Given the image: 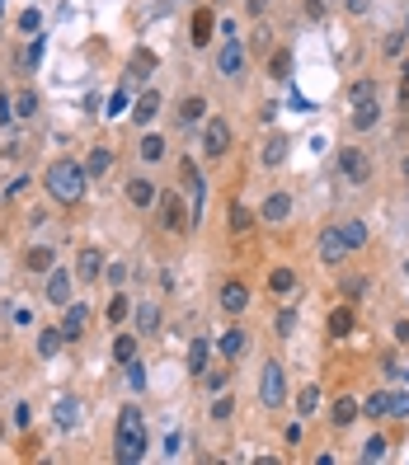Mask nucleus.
<instances>
[{
  "label": "nucleus",
  "instance_id": "1",
  "mask_svg": "<svg viewBox=\"0 0 409 465\" xmlns=\"http://www.w3.org/2000/svg\"><path fill=\"white\" fill-rule=\"evenodd\" d=\"M151 437H146V414L141 409H123L118 414V442H113V456L123 465H136L141 456H146Z\"/></svg>",
  "mask_w": 409,
  "mask_h": 465
},
{
  "label": "nucleus",
  "instance_id": "2",
  "mask_svg": "<svg viewBox=\"0 0 409 465\" xmlns=\"http://www.w3.org/2000/svg\"><path fill=\"white\" fill-rule=\"evenodd\" d=\"M85 183H90V174H85V165H76V160H52V165H47V193L57 198V203H80V198H85Z\"/></svg>",
  "mask_w": 409,
  "mask_h": 465
},
{
  "label": "nucleus",
  "instance_id": "3",
  "mask_svg": "<svg viewBox=\"0 0 409 465\" xmlns=\"http://www.w3.org/2000/svg\"><path fill=\"white\" fill-rule=\"evenodd\" d=\"M259 399H263V409H283V399H287V376H283V367H278V362L263 367V376H259Z\"/></svg>",
  "mask_w": 409,
  "mask_h": 465
},
{
  "label": "nucleus",
  "instance_id": "4",
  "mask_svg": "<svg viewBox=\"0 0 409 465\" xmlns=\"http://www.w3.org/2000/svg\"><path fill=\"white\" fill-rule=\"evenodd\" d=\"M339 170H343V179H348V183H367V179H372V160H367L358 146H343L339 150Z\"/></svg>",
  "mask_w": 409,
  "mask_h": 465
},
{
  "label": "nucleus",
  "instance_id": "5",
  "mask_svg": "<svg viewBox=\"0 0 409 465\" xmlns=\"http://www.w3.org/2000/svg\"><path fill=\"white\" fill-rule=\"evenodd\" d=\"M226 150H231V127L221 123V118H207V127H203V155L216 160V155H226Z\"/></svg>",
  "mask_w": 409,
  "mask_h": 465
},
{
  "label": "nucleus",
  "instance_id": "6",
  "mask_svg": "<svg viewBox=\"0 0 409 465\" xmlns=\"http://www.w3.org/2000/svg\"><path fill=\"white\" fill-rule=\"evenodd\" d=\"M315 254H320V263H339L343 254H348V240H343V230H339V226H325V230H320V240H315Z\"/></svg>",
  "mask_w": 409,
  "mask_h": 465
},
{
  "label": "nucleus",
  "instance_id": "7",
  "mask_svg": "<svg viewBox=\"0 0 409 465\" xmlns=\"http://www.w3.org/2000/svg\"><path fill=\"white\" fill-rule=\"evenodd\" d=\"M160 221H165V230H174V235L188 226V212H183V193H165V198H160Z\"/></svg>",
  "mask_w": 409,
  "mask_h": 465
},
{
  "label": "nucleus",
  "instance_id": "8",
  "mask_svg": "<svg viewBox=\"0 0 409 465\" xmlns=\"http://www.w3.org/2000/svg\"><path fill=\"white\" fill-rule=\"evenodd\" d=\"M47 301H52V306H61V310L71 306V268H61V263L47 272Z\"/></svg>",
  "mask_w": 409,
  "mask_h": 465
},
{
  "label": "nucleus",
  "instance_id": "9",
  "mask_svg": "<svg viewBox=\"0 0 409 465\" xmlns=\"http://www.w3.org/2000/svg\"><path fill=\"white\" fill-rule=\"evenodd\" d=\"M240 66H245V47H240L236 38H226V43H221V52H216V71L236 80V76H240Z\"/></svg>",
  "mask_w": 409,
  "mask_h": 465
},
{
  "label": "nucleus",
  "instance_id": "10",
  "mask_svg": "<svg viewBox=\"0 0 409 465\" xmlns=\"http://www.w3.org/2000/svg\"><path fill=\"white\" fill-rule=\"evenodd\" d=\"M85 329H90V310L80 306H66V315H61V334H66V343H76V339H85Z\"/></svg>",
  "mask_w": 409,
  "mask_h": 465
},
{
  "label": "nucleus",
  "instance_id": "11",
  "mask_svg": "<svg viewBox=\"0 0 409 465\" xmlns=\"http://www.w3.org/2000/svg\"><path fill=\"white\" fill-rule=\"evenodd\" d=\"M353 325H358V315H353V306H334L330 320H325V329H330V339H348Z\"/></svg>",
  "mask_w": 409,
  "mask_h": 465
},
{
  "label": "nucleus",
  "instance_id": "12",
  "mask_svg": "<svg viewBox=\"0 0 409 465\" xmlns=\"http://www.w3.org/2000/svg\"><path fill=\"white\" fill-rule=\"evenodd\" d=\"M245 306H250V287H245V282H226V287H221V310L240 315Z\"/></svg>",
  "mask_w": 409,
  "mask_h": 465
},
{
  "label": "nucleus",
  "instance_id": "13",
  "mask_svg": "<svg viewBox=\"0 0 409 465\" xmlns=\"http://www.w3.org/2000/svg\"><path fill=\"white\" fill-rule=\"evenodd\" d=\"M156 183H151V179H132V183H127V203H132V207H141V212H146V207H156Z\"/></svg>",
  "mask_w": 409,
  "mask_h": 465
},
{
  "label": "nucleus",
  "instance_id": "14",
  "mask_svg": "<svg viewBox=\"0 0 409 465\" xmlns=\"http://www.w3.org/2000/svg\"><path fill=\"white\" fill-rule=\"evenodd\" d=\"M76 277H85V282L103 277V254H99V250H80V259H76Z\"/></svg>",
  "mask_w": 409,
  "mask_h": 465
},
{
  "label": "nucleus",
  "instance_id": "15",
  "mask_svg": "<svg viewBox=\"0 0 409 465\" xmlns=\"http://www.w3.org/2000/svg\"><path fill=\"white\" fill-rule=\"evenodd\" d=\"M108 170H113V150H108V146H94L90 155H85V174H90V179H103Z\"/></svg>",
  "mask_w": 409,
  "mask_h": 465
},
{
  "label": "nucleus",
  "instance_id": "16",
  "mask_svg": "<svg viewBox=\"0 0 409 465\" xmlns=\"http://www.w3.org/2000/svg\"><path fill=\"white\" fill-rule=\"evenodd\" d=\"M358 414H363V404L343 395V399H334V409H330V423H334V428H348V423L358 419Z\"/></svg>",
  "mask_w": 409,
  "mask_h": 465
},
{
  "label": "nucleus",
  "instance_id": "17",
  "mask_svg": "<svg viewBox=\"0 0 409 465\" xmlns=\"http://www.w3.org/2000/svg\"><path fill=\"white\" fill-rule=\"evenodd\" d=\"M263 221H287V216H292V198H287V193H273L268 198V203H263Z\"/></svg>",
  "mask_w": 409,
  "mask_h": 465
},
{
  "label": "nucleus",
  "instance_id": "18",
  "mask_svg": "<svg viewBox=\"0 0 409 465\" xmlns=\"http://www.w3.org/2000/svg\"><path fill=\"white\" fill-rule=\"evenodd\" d=\"M136 329H141V334H156L160 329V306H156V301H141V306H136Z\"/></svg>",
  "mask_w": 409,
  "mask_h": 465
},
{
  "label": "nucleus",
  "instance_id": "19",
  "mask_svg": "<svg viewBox=\"0 0 409 465\" xmlns=\"http://www.w3.org/2000/svg\"><path fill=\"white\" fill-rule=\"evenodd\" d=\"M320 409V386H301L296 390V419H310Z\"/></svg>",
  "mask_w": 409,
  "mask_h": 465
},
{
  "label": "nucleus",
  "instance_id": "20",
  "mask_svg": "<svg viewBox=\"0 0 409 465\" xmlns=\"http://www.w3.org/2000/svg\"><path fill=\"white\" fill-rule=\"evenodd\" d=\"M156 113H160V94H156V90H146V94H141V99H136L132 118H136V123H141V127H146V123H151V118H156Z\"/></svg>",
  "mask_w": 409,
  "mask_h": 465
},
{
  "label": "nucleus",
  "instance_id": "21",
  "mask_svg": "<svg viewBox=\"0 0 409 465\" xmlns=\"http://www.w3.org/2000/svg\"><path fill=\"white\" fill-rule=\"evenodd\" d=\"M179 123L183 127H193V123H207V99H183V108H179Z\"/></svg>",
  "mask_w": 409,
  "mask_h": 465
},
{
  "label": "nucleus",
  "instance_id": "22",
  "mask_svg": "<svg viewBox=\"0 0 409 465\" xmlns=\"http://www.w3.org/2000/svg\"><path fill=\"white\" fill-rule=\"evenodd\" d=\"M24 263H29V272H52V268H57V254L47 250V245H38V250H29V259H24Z\"/></svg>",
  "mask_w": 409,
  "mask_h": 465
},
{
  "label": "nucleus",
  "instance_id": "23",
  "mask_svg": "<svg viewBox=\"0 0 409 465\" xmlns=\"http://www.w3.org/2000/svg\"><path fill=\"white\" fill-rule=\"evenodd\" d=\"M207 357H212L207 339H193V343H188V372H193V376H203V372H207Z\"/></svg>",
  "mask_w": 409,
  "mask_h": 465
},
{
  "label": "nucleus",
  "instance_id": "24",
  "mask_svg": "<svg viewBox=\"0 0 409 465\" xmlns=\"http://www.w3.org/2000/svg\"><path fill=\"white\" fill-rule=\"evenodd\" d=\"M212 29H216L212 10H198V14H193V34H188V38H193V43L203 47V43H212Z\"/></svg>",
  "mask_w": 409,
  "mask_h": 465
},
{
  "label": "nucleus",
  "instance_id": "25",
  "mask_svg": "<svg viewBox=\"0 0 409 465\" xmlns=\"http://www.w3.org/2000/svg\"><path fill=\"white\" fill-rule=\"evenodd\" d=\"M179 179L188 183V193H193V203L203 207V174H198V165H193V160H183V165H179Z\"/></svg>",
  "mask_w": 409,
  "mask_h": 465
},
{
  "label": "nucleus",
  "instance_id": "26",
  "mask_svg": "<svg viewBox=\"0 0 409 465\" xmlns=\"http://www.w3.org/2000/svg\"><path fill=\"white\" fill-rule=\"evenodd\" d=\"M376 118H381V108H376V99L358 103V113H353V132H367V127H376Z\"/></svg>",
  "mask_w": 409,
  "mask_h": 465
},
{
  "label": "nucleus",
  "instance_id": "27",
  "mask_svg": "<svg viewBox=\"0 0 409 465\" xmlns=\"http://www.w3.org/2000/svg\"><path fill=\"white\" fill-rule=\"evenodd\" d=\"M268 292H278V296L296 292V272H292V268H273V272H268Z\"/></svg>",
  "mask_w": 409,
  "mask_h": 465
},
{
  "label": "nucleus",
  "instance_id": "28",
  "mask_svg": "<svg viewBox=\"0 0 409 465\" xmlns=\"http://www.w3.org/2000/svg\"><path fill=\"white\" fill-rule=\"evenodd\" d=\"M61 343H66V334H61V329H43V334H38V352H43V357H57Z\"/></svg>",
  "mask_w": 409,
  "mask_h": 465
},
{
  "label": "nucleus",
  "instance_id": "29",
  "mask_svg": "<svg viewBox=\"0 0 409 465\" xmlns=\"http://www.w3.org/2000/svg\"><path fill=\"white\" fill-rule=\"evenodd\" d=\"M245 343H250V339H245V329H226V334H221V357H240Z\"/></svg>",
  "mask_w": 409,
  "mask_h": 465
},
{
  "label": "nucleus",
  "instance_id": "30",
  "mask_svg": "<svg viewBox=\"0 0 409 465\" xmlns=\"http://www.w3.org/2000/svg\"><path fill=\"white\" fill-rule=\"evenodd\" d=\"M287 160V136H268L263 141V165H283Z\"/></svg>",
  "mask_w": 409,
  "mask_h": 465
},
{
  "label": "nucleus",
  "instance_id": "31",
  "mask_svg": "<svg viewBox=\"0 0 409 465\" xmlns=\"http://www.w3.org/2000/svg\"><path fill=\"white\" fill-rule=\"evenodd\" d=\"M268 76H273V80H287V76H292V52H287V47H278V52H273Z\"/></svg>",
  "mask_w": 409,
  "mask_h": 465
},
{
  "label": "nucleus",
  "instance_id": "32",
  "mask_svg": "<svg viewBox=\"0 0 409 465\" xmlns=\"http://www.w3.org/2000/svg\"><path fill=\"white\" fill-rule=\"evenodd\" d=\"M343 240H348V250H363L367 245V221H343Z\"/></svg>",
  "mask_w": 409,
  "mask_h": 465
},
{
  "label": "nucleus",
  "instance_id": "33",
  "mask_svg": "<svg viewBox=\"0 0 409 465\" xmlns=\"http://www.w3.org/2000/svg\"><path fill=\"white\" fill-rule=\"evenodd\" d=\"M80 423V404L76 399H57V428H76Z\"/></svg>",
  "mask_w": 409,
  "mask_h": 465
},
{
  "label": "nucleus",
  "instance_id": "34",
  "mask_svg": "<svg viewBox=\"0 0 409 465\" xmlns=\"http://www.w3.org/2000/svg\"><path fill=\"white\" fill-rule=\"evenodd\" d=\"M132 357H136V339H132V334H118V339H113V362H132Z\"/></svg>",
  "mask_w": 409,
  "mask_h": 465
},
{
  "label": "nucleus",
  "instance_id": "35",
  "mask_svg": "<svg viewBox=\"0 0 409 465\" xmlns=\"http://www.w3.org/2000/svg\"><path fill=\"white\" fill-rule=\"evenodd\" d=\"M386 437H367V442H363V461L367 465H372V461H386Z\"/></svg>",
  "mask_w": 409,
  "mask_h": 465
},
{
  "label": "nucleus",
  "instance_id": "36",
  "mask_svg": "<svg viewBox=\"0 0 409 465\" xmlns=\"http://www.w3.org/2000/svg\"><path fill=\"white\" fill-rule=\"evenodd\" d=\"M250 226H254V212H250V207H231V230H236V235H245Z\"/></svg>",
  "mask_w": 409,
  "mask_h": 465
},
{
  "label": "nucleus",
  "instance_id": "37",
  "mask_svg": "<svg viewBox=\"0 0 409 465\" xmlns=\"http://www.w3.org/2000/svg\"><path fill=\"white\" fill-rule=\"evenodd\" d=\"M273 329H278V339H292V334H296V310H278Z\"/></svg>",
  "mask_w": 409,
  "mask_h": 465
},
{
  "label": "nucleus",
  "instance_id": "38",
  "mask_svg": "<svg viewBox=\"0 0 409 465\" xmlns=\"http://www.w3.org/2000/svg\"><path fill=\"white\" fill-rule=\"evenodd\" d=\"M386 404H390V395H386V390H376V395L363 404V414H367V419H381V414H386Z\"/></svg>",
  "mask_w": 409,
  "mask_h": 465
},
{
  "label": "nucleus",
  "instance_id": "39",
  "mask_svg": "<svg viewBox=\"0 0 409 465\" xmlns=\"http://www.w3.org/2000/svg\"><path fill=\"white\" fill-rule=\"evenodd\" d=\"M38 113V94L29 90V94H19V99H14V118H34Z\"/></svg>",
  "mask_w": 409,
  "mask_h": 465
},
{
  "label": "nucleus",
  "instance_id": "40",
  "mask_svg": "<svg viewBox=\"0 0 409 465\" xmlns=\"http://www.w3.org/2000/svg\"><path fill=\"white\" fill-rule=\"evenodd\" d=\"M156 71V52H132V76H151Z\"/></svg>",
  "mask_w": 409,
  "mask_h": 465
},
{
  "label": "nucleus",
  "instance_id": "41",
  "mask_svg": "<svg viewBox=\"0 0 409 465\" xmlns=\"http://www.w3.org/2000/svg\"><path fill=\"white\" fill-rule=\"evenodd\" d=\"M136 150H141V160H160L165 155V141H160V136H141V146Z\"/></svg>",
  "mask_w": 409,
  "mask_h": 465
},
{
  "label": "nucleus",
  "instance_id": "42",
  "mask_svg": "<svg viewBox=\"0 0 409 465\" xmlns=\"http://www.w3.org/2000/svg\"><path fill=\"white\" fill-rule=\"evenodd\" d=\"M127 296H113V301H108V310H103V320H108V325H118V320H127Z\"/></svg>",
  "mask_w": 409,
  "mask_h": 465
},
{
  "label": "nucleus",
  "instance_id": "43",
  "mask_svg": "<svg viewBox=\"0 0 409 465\" xmlns=\"http://www.w3.org/2000/svg\"><path fill=\"white\" fill-rule=\"evenodd\" d=\"M203 381H207V390H216V395H221V390H226V381H231V372H226V367H216V372H203Z\"/></svg>",
  "mask_w": 409,
  "mask_h": 465
},
{
  "label": "nucleus",
  "instance_id": "44",
  "mask_svg": "<svg viewBox=\"0 0 409 465\" xmlns=\"http://www.w3.org/2000/svg\"><path fill=\"white\" fill-rule=\"evenodd\" d=\"M231 414H236V399H231V395H216V404H212V419H216V423H226Z\"/></svg>",
  "mask_w": 409,
  "mask_h": 465
},
{
  "label": "nucleus",
  "instance_id": "45",
  "mask_svg": "<svg viewBox=\"0 0 409 465\" xmlns=\"http://www.w3.org/2000/svg\"><path fill=\"white\" fill-rule=\"evenodd\" d=\"M19 29H24V34H38V29H43V14H38V10H24L19 14Z\"/></svg>",
  "mask_w": 409,
  "mask_h": 465
},
{
  "label": "nucleus",
  "instance_id": "46",
  "mask_svg": "<svg viewBox=\"0 0 409 465\" xmlns=\"http://www.w3.org/2000/svg\"><path fill=\"white\" fill-rule=\"evenodd\" d=\"M367 99H376V85L372 80H358V85H353V103H367Z\"/></svg>",
  "mask_w": 409,
  "mask_h": 465
},
{
  "label": "nucleus",
  "instance_id": "47",
  "mask_svg": "<svg viewBox=\"0 0 409 465\" xmlns=\"http://www.w3.org/2000/svg\"><path fill=\"white\" fill-rule=\"evenodd\" d=\"M386 414H395V419H409V395H390Z\"/></svg>",
  "mask_w": 409,
  "mask_h": 465
},
{
  "label": "nucleus",
  "instance_id": "48",
  "mask_svg": "<svg viewBox=\"0 0 409 465\" xmlns=\"http://www.w3.org/2000/svg\"><path fill=\"white\" fill-rule=\"evenodd\" d=\"M127 381H132V390H141V386H146V367H136V357L127 362Z\"/></svg>",
  "mask_w": 409,
  "mask_h": 465
},
{
  "label": "nucleus",
  "instance_id": "49",
  "mask_svg": "<svg viewBox=\"0 0 409 465\" xmlns=\"http://www.w3.org/2000/svg\"><path fill=\"white\" fill-rule=\"evenodd\" d=\"M400 103H405V108H409V61H405V66H400Z\"/></svg>",
  "mask_w": 409,
  "mask_h": 465
},
{
  "label": "nucleus",
  "instance_id": "50",
  "mask_svg": "<svg viewBox=\"0 0 409 465\" xmlns=\"http://www.w3.org/2000/svg\"><path fill=\"white\" fill-rule=\"evenodd\" d=\"M325 10H330V0H306V14H310V19H325Z\"/></svg>",
  "mask_w": 409,
  "mask_h": 465
},
{
  "label": "nucleus",
  "instance_id": "51",
  "mask_svg": "<svg viewBox=\"0 0 409 465\" xmlns=\"http://www.w3.org/2000/svg\"><path fill=\"white\" fill-rule=\"evenodd\" d=\"M123 103H127V94H123V90H118V94H113V99H108V108H103V113H108V118H118V113H123Z\"/></svg>",
  "mask_w": 409,
  "mask_h": 465
},
{
  "label": "nucleus",
  "instance_id": "52",
  "mask_svg": "<svg viewBox=\"0 0 409 465\" xmlns=\"http://www.w3.org/2000/svg\"><path fill=\"white\" fill-rule=\"evenodd\" d=\"M250 43H254V52H268V43H273V38H268V34H263V29H259V34H254Z\"/></svg>",
  "mask_w": 409,
  "mask_h": 465
},
{
  "label": "nucleus",
  "instance_id": "53",
  "mask_svg": "<svg viewBox=\"0 0 409 465\" xmlns=\"http://www.w3.org/2000/svg\"><path fill=\"white\" fill-rule=\"evenodd\" d=\"M400 47H405V34H390V38H386V52H390V57H395Z\"/></svg>",
  "mask_w": 409,
  "mask_h": 465
},
{
  "label": "nucleus",
  "instance_id": "54",
  "mask_svg": "<svg viewBox=\"0 0 409 465\" xmlns=\"http://www.w3.org/2000/svg\"><path fill=\"white\" fill-rule=\"evenodd\" d=\"M10 118H14V103L5 99V94H0V123H10Z\"/></svg>",
  "mask_w": 409,
  "mask_h": 465
},
{
  "label": "nucleus",
  "instance_id": "55",
  "mask_svg": "<svg viewBox=\"0 0 409 465\" xmlns=\"http://www.w3.org/2000/svg\"><path fill=\"white\" fill-rule=\"evenodd\" d=\"M395 339H400V343H409V320H400V325H395Z\"/></svg>",
  "mask_w": 409,
  "mask_h": 465
},
{
  "label": "nucleus",
  "instance_id": "56",
  "mask_svg": "<svg viewBox=\"0 0 409 465\" xmlns=\"http://www.w3.org/2000/svg\"><path fill=\"white\" fill-rule=\"evenodd\" d=\"M367 5H372V0H348V10H353V14H367Z\"/></svg>",
  "mask_w": 409,
  "mask_h": 465
},
{
  "label": "nucleus",
  "instance_id": "57",
  "mask_svg": "<svg viewBox=\"0 0 409 465\" xmlns=\"http://www.w3.org/2000/svg\"><path fill=\"white\" fill-rule=\"evenodd\" d=\"M245 5H250V14H263V10H268V0H245Z\"/></svg>",
  "mask_w": 409,
  "mask_h": 465
},
{
  "label": "nucleus",
  "instance_id": "58",
  "mask_svg": "<svg viewBox=\"0 0 409 465\" xmlns=\"http://www.w3.org/2000/svg\"><path fill=\"white\" fill-rule=\"evenodd\" d=\"M405 183H409V160H405Z\"/></svg>",
  "mask_w": 409,
  "mask_h": 465
},
{
  "label": "nucleus",
  "instance_id": "59",
  "mask_svg": "<svg viewBox=\"0 0 409 465\" xmlns=\"http://www.w3.org/2000/svg\"><path fill=\"white\" fill-rule=\"evenodd\" d=\"M405 34H409V19H405Z\"/></svg>",
  "mask_w": 409,
  "mask_h": 465
}]
</instances>
